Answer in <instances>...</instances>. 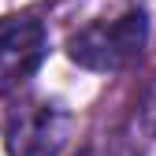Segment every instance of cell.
<instances>
[{
  "label": "cell",
  "mask_w": 156,
  "mask_h": 156,
  "mask_svg": "<svg viewBox=\"0 0 156 156\" xmlns=\"http://www.w3.org/2000/svg\"><path fill=\"white\" fill-rule=\"evenodd\" d=\"M74 134V115L41 97H23L4 119L8 156H63Z\"/></svg>",
  "instance_id": "7a4b0ae2"
},
{
  "label": "cell",
  "mask_w": 156,
  "mask_h": 156,
  "mask_svg": "<svg viewBox=\"0 0 156 156\" xmlns=\"http://www.w3.org/2000/svg\"><path fill=\"white\" fill-rule=\"evenodd\" d=\"M149 130L156 134V97H152V104H149Z\"/></svg>",
  "instance_id": "277c9868"
},
{
  "label": "cell",
  "mask_w": 156,
  "mask_h": 156,
  "mask_svg": "<svg viewBox=\"0 0 156 156\" xmlns=\"http://www.w3.org/2000/svg\"><path fill=\"white\" fill-rule=\"evenodd\" d=\"M48 52V34L34 15L0 19V93H11L41 67Z\"/></svg>",
  "instance_id": "3957f363"
},
{
  "label": "cell",
  "mask_w": 156,
  "mask_h": 156,
  "mask_svg": "<svg viewBox=\"0 0 156 156\" xmlns=\"http://www.w3.org/2000/svg\"><path fill=\"white\" fill-rule=\"evenodd\" d=\"M82 156H112V152H104V149H86Z\"/></svg>",
  "instance_id": "5b68a950"
},
{
  "label": "cell",
  "mask_w": 156,
  "mask_h": 156,
  "mask_svg": "<svg viewBox=\"0 0 156 156\" xmlns=\"http://www.w3.org/2000/svg\"><path fill=\"white\" fill-rule=\"evenodd\" d=\"M149 41V15L145 8H126L123 15L104 19V23H89L67 41V60L97 71V74H115L130 67L141 56Z\"/></svg>",
  "instance_id": "6da1fadb"
}]
</instances>
